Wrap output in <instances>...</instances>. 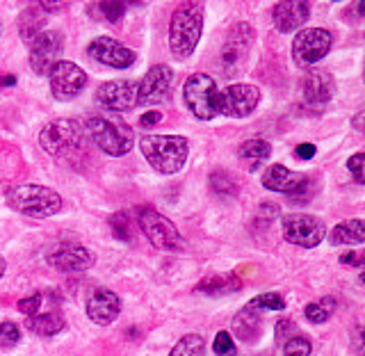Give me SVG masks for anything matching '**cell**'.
Returning a JSON list of instances; mask_svg holds the SVG:
<instances>
[{
	"instance_id": "7402d4cb",
	"label": "cell",
	"mask_w": 365,
	"mask_h": 356,
	"mask_svg": "<svg viewBox=\"0 0 365 356\" xmlns=\"http://www.w3.org/2000/svg\"><path fill=\"white\" fill-rule=\"evenodd\" d=\"M260 331H262L260 311H256V308H251L247 304L242 311L233 317V334L242 342H254L256 338H260Z\"/></svg>"
},
{
	"instance_id": "4fadbf2b",
	"label": "cell",
	"mask_w": 365,
	"mask_h": 356,
	"mask_svg": "<svg viewBox=\"0 0 365 356\" xmlns=\"http://www.w3.org/2000/svg\"><path fill=\"white\" fill-rule=\"evenodd\" d=\"M51 76V91L57 101H71L87 85V73L73 62H57Z\"/></svg>"
},
{
	"instance_id": "e575fe53",
	"label": "cell",
	"mask_w": 365,
	"mask_h": 356,
	"mask_svg": "<svg viewBox=\"0 0 365 356\" xmlns=\"http://www.w3.org/2000/svg\"><path fill=\"white\" fill-rule=\"evenodd\" d=\"M19 340H21V331L14 322L0 325V347H14Z\"/></svg>"
},
{
	"instance_id": "8fae6325",
	"label": "cell",
	"mask_w": 365,
	"mask_h": 356,
	"mask_svg": "<svg viewBox=\"0 0 365 356\" xmlns=\"http://www.w3.org/2000/svg\"><path fill=\"white\" fill-rule=\"evenodd\" d=\"M174 87V71L167 64H155L146 71L137 87V106H160L167 103Z\"/></svg>"
},
{
	"instance_id": "cb8c5ba5",
	"label": "cell",
	"mask_w": 365,
	"mask_h": 356,
	"mask_svg": "<svg viewBox=\"0 0 365 356\" xmlns=\"http://www.w3.org/2000/svg\"><path fill=\"white\" fill-rule=\"evenodd\" d=\"M269 153H272V144L267 140H247L242 146H240L237 158L242 160L249 171H254L265 163Z\"/></svg>"
},
{
	"instance_id": "e0dca14e",
	"label": "cell",
	"mask_w": 365,
	"mask_h": 356,
	"mask_svg": "<svg viewBox=\"0 0 365 356\" xmlns=\"http://www.w3.org/2000/svg\"><path fill=\"white\" fill-rule=\"evenodd\" d=\"M302 94H304L306 106L322 110L327 103L334 98V94H336L334 76H331L329 71H322V68H311L308 76L304 78Z\"/></svg>"
},
{
	"instance_id": "52a82bcc",
	"label": "cell",
	"mask_w": 365,
	"mask_h": 356,
	"mask_svg": "<svg viewBox=\"0 0 365 356\" xmlns=\"http://www.w3.org/2000/svg\"><path fill=\"white\" fill-rule=\"evenodd\" d=\"M137 222L144 231L146 240L160 251H180L182 249V235L178 228L171 224L165 215H160L153 208H140L137 210Z\"/></svg>"
},
{
	"instance_id": "ab89813d",
	"label": "cell",
	"mask_w": 365,
	"mask_h": 356,
	"mask_svg": "<svg viewBox=\"0 0 365 356\" xmlns=\"http://www.w3.org/2000/svg\"><path fill=\"white\" fill-rule=\"evenodd\" d=\"M288 329H294V325L288 322V320H281V322L277 325V338L283 340V342H285V336H288V334H290V338H292V331H288Z\"/></svg>"
},
{
	"instance_id": "d6986e66",
	"label": "cell",
	"mask_w": 365,
	"mask_h": 356,
	"mask_svg": "<svg viewBox=\"0 0 365 356\" xmlns=\"http://www.w3.org/2000/svg\"><path fill=\"white\" fill-rule=\"evenodd\" d=\"M48 263L62 272H85L94 265V254L80 245H60L48 254Z\"/></svg>"
},
{
	"instance_id": "60d3db41",
	"label": "cell",
	"mask_w": 365,
	"mask_h": 356,
	"mask_svg": "<svg viewBox=\"0 0 365 356\" xmlns=\"http://www.w3.org/2000/svg\"><path fill=\"white\" fill-rule=\"evenodd\" d=\"M340 263H342V265L361 268V265H363V258H361L359 254H354V251H349V254H342V256H340Z\"/></svg>"
},
{
	"instance_id": "7bdbcfd3",
	"label": "cell",
	"mask_w": 365,
	"mask_h": 356,
	"mask_svg": "<svg viewBox=\"0 0 365 356\" xmlns=\"http://www.w3.org/2000/svg\"><path fill=\"white\" fill-rule=\"evenodd\" d=\"M294 153H297V158H302V160H311L315 156V146L313 144H299Z\"/></svg>"
},
{
	"instance_id": "d4e9b609",
	"label": "cell",
	"mask_w": 365,
	"mask_h": 356,
	"mask_svg": "<svg viewBox=\"0 0 365 356\" xmlns=\"http://www.w3.org/2000/svg\"><path fill=\"white\" fill-rule=\"evenodd\" d=\"M240 288H242V281L235 274H215V277H208L197 285V290L205 295H228Z\"/></svg>"
},
{
	"instance_id": "30bf717a",
	"label": "cell",
	"mask_w": 365,
	"mask_h": 356,
	"mask_svg": "<svg viewBox=\"0 0 365 356\" xmlns=\"http://www.w3.org/2000/svg\"><path fill=\"white\" fill-rule=\"evenodd\" d=\"M64 51L62 32L46 30L30 41V66L37 76H48Z\"/></svg>"
},
{
	"instance_id": "277c9868",
	"label": "cell",
	"mask_w": 365,
	"mask_h": 356,
	"mask_svg": "<svg viewBox=\"0 0 365 356\" xmlns=\"http://www.w3.org/2000/svg\"><path fill=\"white\" fill-rule=\"evenodd\" d=\"M7 203L11 210L28 217H51L60 213L62 208V197L55 190L37 185V183H23V185H14L7 190Z\"/></svg>"
},
{
	"instance_id": "bcb514c9",
	"label": "cell",
	"mask_w": 365,
	"mask_h": 356,
	"mask_svg": "<svg viewBox=\"0 0 365 356\" xmlns=\"http://www.w3.org/2000/svg\"><path fill=\"white\" fill-rule=\"evenodd\" d=\"M5 270H7V263H5V258H0V279H3Z\"/></svg>"
},
{
	"instance_id": "f1b7e54d",
	"label": "cell",
	"mask_w": 365,
	"mask_h": 356,
	"mask_svg": "<svg viewBox=\"0 0 365 356\" xmlns=\"http://www.w3.org/2000/svg\"><path fill=\"white\" fill-rule=\"evenodd\" d=\"M334 311H336V302L331 300V297H324V300L306 306V317L311 320L313 325H322L331 317V313H334Z\"/></svg>"
},
{
	"instance_id": "8d00e7d4",
	"label": "cell",
	"mask_w": 365,
	"mask_h": 356,
	"mask_svg": "<svg viewBox=\"0 0 365 356\" xmlns=\"http://www.w3.org/2000/svg\"><path fill=\"white\" fill-rule=\"evenodd\" d=\"M98 11L103 16H106V21L110 23H119L123 19V11H125V5L123 3H101L98 5Z\"/></svg>"
},
{
	"instance_id": "74e56055",
	"label": "cell",
	"mask_w": 365,
	"mask_h": 356,
	"mask_svg": "<svg viewBox=\"0 0 365 356\" xmlns=\"http://www.w3.org/2000/svg\"><path fill=\"white\" fill-rule=\"evenodd\" d=\"M363 165H365V156H363V153H356V156H351V158L347 160V169H349V174L354 176V180H356L359 185H363V183H365Z\"/></svg>"
},
{
	"instance_id": "d6a6232c",
	"label": "cell",
	"mask_w": 365,
	"mask_h": 356,
	"mask_svg": "<svg viewBox=\"0 0 365 356\" xmlns=\"http://www.w3.org/2000/svg\"><path fill=\"white\" fill-rule=\"evenodd\" d=\"M311 340L302 336H292L283 342V356H311Z\"/></svg>"
},
{
	"instance_id": "4dcf8cb0",
	"label": "cell",
	"mask_w": 365,
	"mask_h": 356,
	"mask_svg": "<svg viewBox=\"0 0 365 356\" xmlns=\"http://www.w3.org/2000/svg\"><path fill=\"white\" fill-rule=\"evenodd\" d=\"M251 308H256V311H283L285 308V300L279 295V293H262L258 297L249 302Z\"/></svg>"
},
{
	"instance_id": "44dd1931",
	"label": "cell",
	"mask_w": 365,
	"mask_h": 356,
	"mask_svg": "<svg viewBox=\"0 0 365 356\" xmlns=\"http://www.w3.org/2000/svg\"><path fill=\"white\" fill-rule=\"evenodd\" d=\"M304 180H306L304 174H299V171H290L288 167H283L279 163L267 167V171L262 174V185L267 190L283 192V194H292Z\"/></svg>"
},
{
	"instance_id": "7dc6e473",
	"label": "cell",
	"mask_w": 365,
	"mask_h": 356,
	"mask_svg": "<svg viewBox=\"0 0 365 356\" xmlns=\"http://www.w3.org/2000/svg\"><path fill=\"white\" fill-rule=\"evenodd\" d=\"M0 34H3V28H0Z\"/></svg>"
},
{
	"instance_id": "9a60e30c",
	"label": "cell",
	"mask_w": 365,
	"mask_h": 356,
	"mask_svg": "<svg viewBox=\"0 0 365 356\" xmlns=\"http://www.w3.org/2000/svg\"><path fill=\"white\" fill-rule=\"evenodd\" d=\"M87 55L112 68H128L135 64V57H137L135 51H130L128 46H123L117 39H110V37L91 39V44L87 46Z\"/></svg>"
},
{
	"instance_id": "7c38bea8",
	"label": "cell",
	"mask_w": 365,
	"mask_h": 356,
	"mask_svg": "<svg viewBox=\"0 0 365 356\" xmlns=\"http://www.w3.org/2000/svg\"><path fill=\"white\" fill-rule=\"evenodd\" d=\"M331 51V32L324 28H306L297 32L292 39V57L299 64L308 66L319 62Z\"/></svg>"
},
{
	"instance_id": "f35d334b",
	"label": "cell",
	"mask_w": 365,
	"mask_h": 356,
	"mask_svg": "<svg viewBox=\"0 0 365 356\" xmlns=\"http://www.w3.org/2000/svg\"><path fill=\"white\" fill-rule=\"evenodd\" d=\"M39 306H41V297L39 295H32V297H26V300L19 302V311L26 313L28 317H32V315H37Z\"/></svg>"
},
{
	"instance_id": "ffe728a7",
	"label": "cell",
	"mask_w": 365,
	"mask_h": 356,
	"mask_svg": "<svg viewBox=\"0 0 365 356\" xmlns=\"http://www.w3.org/2000/svg\"><path fill=\"white\" fill-rule=\"evenodd\" d=\"M272 16L274 26L281 32H292L311 19V3H304V0H299V3H279L274 5Z\"/></svg>"
},
{
	"instance_id": "8992f818",
	"label": "cell",
	"mask_w": 365,
	"mask_h": 356,
	"mask_svg": "<svg viewBox=\"0 0 365 356\" xmlns=\"http://www.w3.org/2000/svg\"><path fill=\"white\" fill-rule=\"evenodd\" d=\"M182 98L194 117L203 121H210L220 114V89H217L215 80L205 73H194L185 80Z\"/></svg>"
},
{
	"instance_id": "1f68e13d",
	"label": "cell",
	"mask_w": 365,
	"mask_h": 356,
	"mask_svg": "<svg viewBox=\"0 0 365 356\" xmlns=\"http://www.w3.org/2000/svg\"><path fill=\"white\" fill-rule=\"evenodd\" d=\"M110 228L117 240H121V243H128V240L133 238V231H130V220L125 213H114L110 217Z\"/></svg>"
},
{
	"instance_id": "f6af8a7d",
	"label": "cell",
	"mask_w": 365,
	"mask_h": 356,
	"mask_svg": "<svg viewBox=\"0 0 365 356\" xmlns=\"http://www.w3.org/2000/svg\"><path fill=\"white\" fill-rule=\"evenodd\" d=\"M16 83V78L14 76H3V78H0V87H9V85H14Z\"/></svg>"
},
{
	"instance_id": "9c48e42d",
	"label": "cell",
	"mask_w": 365,
	"mask_h": 356,
	"mask_svg": "<svg viewBox=\"0 0 365 356\" xmlns=\"http://www.w3.org/2000/svg\"><path fill=\"white\" fill-rule=\"evenodd\" d=\"M254 39H256V32L245 21L235 23V26L228 30L226 39L222 44V51H220V62L228 76L235 73L237 68L245 64L251 46H254Z\"/></svg>"
},
{
	"instance_id": "d590c367",
	"label": "cell",
	"mask_w": 365,
	"mask_h": 356,
	"mask_svg": "<svg viewBox=\"0 0 365 356\" xmlns=\"http://www.w3.org/2000/svg\"><path fill=\"white\" fill-rule=\"evenodd\" d=\"M215 354L217 356H233L235 354V342L231 338L228 331H220V334L215 336Z\"/></svg>"
},
{
	"instance_id": "2e32d148",
	"label": "cell",
	"mask_w": 365,
	"mask_h": 356,
	"mask_svg": "<svg viewBox=\"0 0 365 356\" xmlns=\"http://www.w3.org/2000/svg\"><path fill=\"white\" fill-rule=\"evenodd\" d=\"M137 87L135 80H110L96 89V101L108 110H130L137 106Z\"/></svg>"
},
{
	"instance_id": "7a4b0ae2",
	"label": "cell",
	"mask_w": 365,
	"mask_h": 356,
	"mask_svg": "<svg viewBox=\"0 0 365 356\" xmlns=\"http://www.w3.org/2000/svg\"><path fill=\"white\" fill-rule=\"evenodd\" d=\"M203 32V7L199 3H180L169 23V49L178 60L194 53Z\"/></svg>"
},
{
	"instance_id": "ac0fdd59",
	"label": "cell",
	"mask_w": 365,
	"mask_h": 356,
	"mask_svg": "<svg viewBox=\"0 0 365 356\" xmlns=\"http://www.w3.org/2000/svg\"><path fill=\"white\" fill-rule=\"evenodd\" d=\"M121 313V302L119 297L114 295L108 288H96L94 293L89 295L87 300V315L91 322H96L101 327H108L112 325L114 320L119 317Z\"/></svg>"
},
{
	"instance_id": "836d02e7",
	"label": "cell",
	"mask_w": 365,
	"mask_h": 356,
	"mask_svg": "<svg viewBox=\"0 0 365 356\" xmlns=\"http://www.w3.org/2000/svg\"><path fill=\"white\" fill-rule=\"evenodd\" d=\"M315 192H317L315 180L311 183V178H306L292 194H288V197H290V203H294V205H304V203H308V201H311V199L315 197Z\"/></svg>"
},
{
	"instance_id": "3957f363",
	"label": "cell",
	"mask_w": 365,
	"mask_h": 356,
	"mask_svg": "<svg viewBox=\"0 0 365 356\" xmlns=\"http://www.w3.org/2000/svg\"><path fill=\"white\" fill-rule=\"evenodd\" d=\"M85 133L94 140L101 151L114 158L128 153L135 142L133 128L123 119L114 117V114H96V117L87 119Z\"/></svg>"
},
{
	"instance_id": "ee69618b",
	"label": "cell",
	"mask_w": 365,
	"mask_h": 356,
	"mask_svg": "<svg viewBox=\"0 0 365 356\" xmlns=\"http://www.w3.org/2000/svg\"><path fill=\"white\" fill-rule=\"evenodd\" d=\"M41 11H62L64 9V3H53V0H43L39 5Z\"/></svg>"
},
{
	"instance_id": "484cf974",
	"label": "cell",
	"mask_w": 365,
	"mask_h": 356,
	"mask_svg": "<svg viewBox=\"0 0 365 356\" xmlns=\"http://www.w3.org/2000/svg\"><path fill=\"white\" fill-rule=\"evenodd\" d=\"M28 327L39 336H55L64 329V320L60 313H41L28 317Z\"/></svg>"
},
{
	"instance_id": "603a6c76",
	"label": "cell",
	"mask_w": 365,
	"mask_h": 356,
	"mask_svg": "<svg viewBox=\"0 0 365 356\" xmlns=\"http://www.w3.org/2000/svg\"><path fill=\"white\" fill-rule=\"evenodd\" d=\"M331 245H361L365 243V224L363 220H347L334 226V231L329 233Z\"/></svg>"
},
{
	"instance_id": "ba28073f",
	"label": "cell",
	"mask_w": 365,
	"mask_h": 356,
	"mask_svg": "<svg viewBox=\"0 0 365 356\" xmlns=\"http://www.w3.org/2000/svg\"><path fill=\"white\" fill-rule=\"evenodd\" d=\"M281 231H283V240H285V243L297 245V247H304V249H313V247H317L324 240L327 226L315 215L292 213V215H285L283 217Z\"/></svg>"
},
{
	"instance_id": "4316f807",
	"label": "cell",
	"mask_w": 365,
	"mask_h": 356,
	"mask_svg": "<svg viewBox=\"0 0 365 356\" xmlns=\"http://www.w3.org/2000/svg\"><path fill=\"white\" fill-rule=\"evenodd\" d=\"M210 185L217 194H222V197H235L240 192V185H237V178L231 174V171L226 169H217L210 174Z\"/></svg>"
},
{
	"instance_id": "5bb4252c",
	"label": "cell",
	"mask_w": 365,
	"mask_h": 356,
	"mask_svg": "<svg viewBox=\"0 0 365 356\" xmlns=\"http://www.w3.org/2000/svg\"><path fill=\"white\" fill-rule=\"evenodd\" d=\"M260 103V89L254 85H231L220 91V112L226 117H249Z\"/></svg>"
},
{
	"instance_id": "b9f144b4",
	"label": "cell",
	"mask_w": 365,
	"mask_h": 356,
	"mask_svg": "<svg viewBox=\"0 0 365 356\" xmlns=\"http://www.w3.org/2000/svg\"><path fill=\"white\" fill-rule=\"evenodd\" d=\"M158 121H163V112H146V114H142V119H140V123L142 126H155Z\"/></svg>"
},
{
	"instance_id": "83f0119b",
	"label": "cell",
	"mask_w": 365,
	"mask_h": 356,
	"mask_svg": "<svg viewBox=\"0 0 365 356\" xmlns=\"http://www.w3.org/2000/svg\"><path fill=\"white\" fill-rule=\"evenodd\" d=\"M169 356H205V342L199 334H187L176 342Z\"/></svg>"
},
{
	"instance_id": "f546056e",
	"label": "cell",
	"mask_w": 365,
	"mask_h": 356,
	"mask_svg": "<svg viewBox=\"0 0 365 356\" xmlns=\"http://www.w3.org/2000/svg\"><path fill=\"white\" fill-rule=\"evenodd\" d=\"M19 26H21V34L26 37V41H32L39 34V28L43 26V16L37 14V9L34 7H30V9L23 11Z\"/></svg>"
},
{
	"instance_id": "5b68a950",
	"label": "cell",
	"mask_w": 365,
	"mask_h": 356,
	"mask_svg": "<svg viewBox=\"0 0 365 356\" xmlns=\"http://www.w3.org/2000/svg\"><path fill=\"white\" fill-rule=\"evenodd\" d=\"M39 144L53 158H73L85 148V126L76 119H55L41 131Z\"/></svg>"
},
{
	"instance_id": "6da1fadb",
	"label": "cell",
	"mask_w": 365,
	"mask_h": 356,
	"mask_svg": "<svg viewBox=\"0 0 365 356\" xmlns=\"http://www.w3.org/2000/svg\"><path fill=\"white\" fill-rule=\"evenodd\" d=\"M142 156L160 174H176L187 163L190 140L182 135H144Z\"/></svg>"
}]
</instances>
